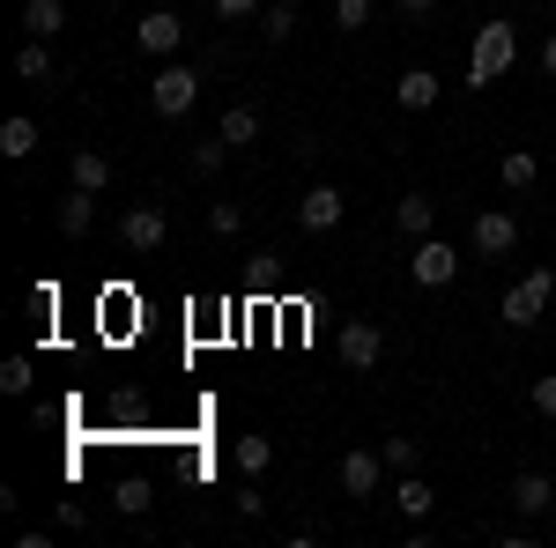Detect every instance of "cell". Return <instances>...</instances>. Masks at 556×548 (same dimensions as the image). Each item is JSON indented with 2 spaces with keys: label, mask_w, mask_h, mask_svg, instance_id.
I'll return each mask as SVG.
<instances>
[{
  "label": "cell",
  "mask_w": 556,
  "mask_h": 548,
  "mask_svg": "<svg viewBox=\"0 0 556 548\" xmlns=\"http://www.w3.org/2000/svg\"><path fill=\"white\" fill-rule=\"evenodd\" d=\"M513 60H519V30L513 23H482V30H475V52H468V89L505 82Z\"/></svg>",
  "instance_id": "6da1fadb"
},
{
  "label": "cell",
  "mask_w": 556,
  "mask_h": 548,
  "mask_svg": "<svg viewBox=\"0 0 556 548\" xmlns=\"http://www.w3.org/2000/svg\"><path fill=\"white\" fill-rule=\"evenodd\" d=\"M223 156H238V149H230V141H223V133H208V141H201V149H193V170H201V178H208V170H223Z\"/></svg>",
  "instance_id": "4316f807"
},
{
  "label": "cell",
  "mask_w": 556,
  "mask_h": 548,
  "mask_svg": "<svg viewBox=\"0 0 556 548\" xmlns=\"http://www.w3.org/2000/svg\"><path fill=\"white\" fill-rule=\"evenodd\" d=\"M342 215H349L342 186H304V201H298V222H304V230H342Z\"/></svg>",
  "instance_id": "9c48e42d"
},
{
  "label": "cell",
  "mask_w": 556,
  "mask_h": 548,
  "mask_svg": "<svg viewBox=\"0 0 556 548\" xmlns=\"http://www.w3.org/2000/svg\"><path fill=\"white\" fill-rule=\"evenodd\" d=\"M549 296H556V267H527V275H519L513 290H505V319H513L519 334H527V327H542Z\"/></svg>",
  "instance_id": "3957f363"
},
{
  "label": "cell",
  "mask_w": 556,
  "mask_h": 548,
  "mask_svg": "<svg viewBox=\"0 0 556 548\" xmlns=\"http://www.w3.org/2000/svg\"><path fill=\"white\" fill-rule=\"evenodd\" d=\"M497 178H505V186H513V193H527V186H534V178H542V156H534V149H513V156H505V164H497Z\"/></svg>",
  "instance_id": "7402d4cb"
},
{
  "label": "cell",
  "mask_w": 556,
  "mask_h": 548,
  "mask_svg": "<svg viewBox=\"0 0 556 548\" xmlns=\"http://www.w3.org/2000/svg\"><path fill=\"white\" fill-rule=\"evenodd\" d=\"M334 348H342V364H349V371H379L386 334L371 327V319H342V334H334Z\"/></svg>",
  "instance_id": "52a82bcc"
},
{
  "label": "cell",
  "mask_w": 556,
  "mask_h": 548,
  "mask_svg": "<svg viewBox=\"0 0 556 548\" xmlns=\"http://www.w3.org/2000/svg\"><path fill=\"white\" fill-rule=\"evenodd\" d=\"M230 460H238V474H267L275 445H267V437H238V445H230Z\"/></svg>",
  "instance_id": "cb8c5ba5"
},
{
  "label": "cell",
  "mask_w": 556,
  "mask_h": 548,
  "mask_svg": "<svg viewBox=\"0 0 556 548\" xmlns=\"http://www.w3.org/2000/svg\"><path fill=\"white\" fill-rule=\"evenodd\" d=\"M30 385H38V364H30V356H8V364H0V393H8V400H23Z\"/></svg>",
  "instance_id": "603a6c76"
},
{
  "label": "cell",
  "mask_w": 556,
  "mask_h": 548,
  "mask_svg": "<svg viewBox=\"0 0 556 548\" xmlns=\"http://www.w3.org/2000/svg\"><path fill=\"white\" fill-rule=\"evenodd\" d=\"M164 238H172V208L141 201V208H127V215H119V245H127V253H156Z\"/></svg>",
  "instance_id": "277c9868"
},
{
  "label": "cell",
  "mask_w": 556,
  "mask_h": 548,
  "mask_svg": "<svg viewBox=\"0 0 556 548\" xmlns=\"http://www.w3.org/2000/svg\"><path fill=\"white\" fill-rule=\"evenodd\" d=\"M438 75H430V67H408V75H401V82H393V97H401V112H430V104H438Z\"/></svg>",
  "instance_id": "9a60e30c"
},
{
  "label": "cell",
  "mask_w": 556,
  "mask_h": 548,
  "mask_svg": "<svg viewBox=\"0 0 556 548\" xmlns=\"http://www.w3.org/2000/svg\"><path fill=\"white\" fill-rule=\"evenodd\" d=\"M393 8H401V15H430L438 0H393Z\"/></svg>",
  "instance_id": "e575fe53"
},
{
  "label": "cell",
  "mask_w": 556,
  "mask_h": 548,
  "mask_svg": "<svg viewBox=\"0 0 556 548\" xmlns=\"http://www.w3.org/2000/svg\"><path fill=\"white\" fill-rule=\"evenodd\" d=\"M379 474H386V460L379 453H342V497H379Z\"/></svg>",
  "instance_id": "8fae6325"
},
{
  "label": "cell",
  "mask_w": 556,
  "mask_h": 548,
  "mask_svg": "<svg viewBox=\"0 0 556 548\" xmlns=\"http://www.w3.org/2000/svg\"><path fill=\"white\" fill-rule=\"evenodd\" d=\"M223 141H230V149H253L260 141V104H230V112H223Z\"/></svg>",
  "instance_id": "d6986e66"
},
{
  "label": "cell",
  "mask_w": 556,
  "mask_h": 548,
  "mask_svg": "<svg viewBox=\"0 0 556 548\" xmlns=\"http://www.w3.org/2000/svg\"><path fill=\"white\" fill-rule=\"evenodd\" d=\"M379 460L393 467V474H416V437H386V445H379Z\"/></svg>",
  "instance_id": "484cf974"
},
{
  "label": "cell",
  "mask_w": 556,
  "mask_h": 548,
  "mask_svg": "<svg viewBox=\"0 0 556 548\" xmlns=\"http://www.w3.org/2000/svg\"><path fill=\"white\" fill-rule=\"evenodd\" d=\"M193 104H201V67L164 60V67H156V82H149V112H156V119H186Z\"/></svg>",
  "instance_id": "7a4b0ae2"
},
{
  "label": "cell",
  "mask_w": 556,
  "mask_h": 548,
  "mask_svg": "<svg viewBox=\"0 0 556 548\" xmlns=\"http://www.w3.org/2000/svg\"><path fill=\"white\" fill-rule=\"evenodd\" d=\"M408 275H416L424 290H445V282L460 275V245H445V238H424V245L408 253Z\"/></svg>",
  "instance_id": "8992f818"
},
{
  "label": "cell",
  "mask_w": 556,
  "mask_h": 548,
  "mask_svg": "<svg viewBox=\"0 0 556 548\" xmlns=\"http://www.w3.org/2000/svg\"><path fill=\"white\" fill-rule=\"evenodd\" d=\"M52 222H60V238H89V230H97V193L67 186V201L52 208Z\"/></svg>",
  "instance_id": "4fadbf2b"
},
{
  "label": "cell",
  "mask_w": 556,
  "mask_h": 548,
  "mask_svg": "<svg viewBox=\"0 0 556 548\" xmlns=\"http://www.w3.org/2000/svg\"><path fill=\"white\" fill-rule=\"evenodd\" d=\"M334 23H342V30H364V23H371V0H334Z\"/></svg>",
  "instance_id": "4dcf8cb0"
},
{
  "label": "cell",
  "mask_w": 556,
  "mask_h": 548,
  "mask_svg": "<svg viewBox=\"0 0 556 548\" xmlns=\"http://www.w3.org/2000/svg\"><path fill=\"white\" fill-rule=\"evenodd\" d=\"M149 505H156V489H149L141 474H127V482L112 489V511H119V519H149Z\"/></svg>",
  "instance_id": "44dd1931"
},
{
  "label": "cell",
  "mask_w": 556,
  "mask_h": 548,
  "mask_svg": "<svg viewBox=\"0 0 556 548\" xmlns=\"http://www.w3.org/2000/svg\"><path fill=\"white\" fill-rule=\"evenodd\" d=\"M275 8H304V0H275Z\"/></svg>",
  "instance_id": "d590c367"
},
{
  "label": "cell",
  "mask_w": 556,
  "mask_h": 548,
  "mask_svg": "<svg viewBox=\"0 0 556 548\" xmlns=\"http://www.w3.org/2000/svg\"><path fill=\"white\" fill-rule=\"evenodd\" d=\"M549 526H556V505H549Z\"/></svg>",
  "instance_id": "8d00e7d4"
},
{
  "label": "cell",
  "mask_w": 556,
  "mask_h": 548,
  "mask_svg": "<svg viewBox=\"0 0 556 548\" xmlns=\"http://www.w3.org/2000/svg\"><path fill=\"white\" fill-rule=\"evenodd\" d=\"M527 400H534V416L556 422V379H534V393H527Z\"/></svg>",
  "instance_id": "1f68e13d"
},
{
  "label": "cell",
  "mask_w": 556,
  "mask_h": 548,
  "mask_svg": "<svg viewBox=\"0 0 556 548\" xmlns=\"http://www.w3.org/2000/svg\"><path fill=\"white\" fill-rule=\"evenodd\" d=\"M260 511H267V497H260L253 474H245V489H238V519H260Z\"/></svg>",
  "instance_id": "d6a6232c"
},
{
  "label": "cell",
  "mask_w": 556,
  "mask_h": 548,
  "mask_svg": "<svg viewBox=\"0 0 556 548\" xmlns=\"http://www.w3.org/2000/svg\"><path fill=\"white\" fill-rule=\"evenodd\" d=\"M393 230H401L408 245L438 238V201H430V193H401V201H393Z\"/></svg>",
  "instance_id": "30bf717a"
},
{
  "label": "cell",
  "mask_w": 556,
  "mask_h": 548,
  "mask_svg": "<svg viewBox=\"0 0 556 548\" xmlns=\"http://www.w3.org/2000/svg\"><path fill=\"white\" fill-rule=\"evenodd\" d=\"M393 497H401V519H416V526L438 511V489H430L424 474H401V489H393Z\"/></svg>",
  "instance_id": "ac0fdd59"
},
{
  "label": "cell",
  "mask_w": 556,
  "mask_h": 548,
  "mask_svg": "<svg viewBox=\"0 0 556 548\" xmlns=\"http://www.w3.org/2000/svg\"><path fill=\"white\" fill-rule=\"evenodd\" d=\"M260 30H267V44H282L290 30H298V8H275V0H267V15H260Z\"/></svg>",
  "instance_id": "83f0119b"
},
{
  "label": "cell",
  "mask_w": 556,
  "mask_h": 548,
  "mask_svg": "<svg viewBox=\"0 0 556 548\" xmlns=\"http://www.w3.org/2000/svg\"><path fill=\"white\" fill-rule=\"evenodd\" d=\"M67 186H83V193H104V186H112V156H104V149H75V164H67Z\"/></svg>",
  "instance_id": "5bb4252c"
},
{
  "label": "cell",
  "mask_w": 556,
  "mask_h": 548,
  "mask_svg": "<svg viewBox=\"0 0 556 548\" xmlns=\"http://www.w3.org/2000/svg\"><path fill=\"white\" fill-rule=\"evenodd\" d=\"M208 230L215 238H238V230H245V208H238V201H208Z\"/></svg>",
  "instance_id": "d4e9b609"
},
{
  "label": "cell",
  "mask_w": 556,
  "mask_h": 548,
  "mask_svg": "<svg viewBox=\"0 0 556 548\" xmlns=\"http://www.w3.org/2000/svg\"><path fill=\"white\" fill-rule=\"evenodd\" d=\"M134 44H141L149 60H172L178 44H186V23H178L172 8H156V15H141V23H134Z\"/></svg>",
  "instance_id": "ba28073f"
},
{
  "label": "cell",
  "mask_w": 556,
  "mask_h": 548,
  "mask_svg": "<svg viewBox=\"0 0 556 548\" xmlns=\"http://www.w3.org/2000/svg\"><path fill=\"white\" fill-rule=\"evenodd\" d=\"M513 505H519V519H549V505H556V482L549 474H513Z\"/></svg>",
  "instance_id": "7c38bea8"
},
{
  "label": "cell",
  "mask_w": 556,
  "mask_h": 548,
  "mask_svg": "<svg viewBox=\"0 0 556 548\" xmlns=\"http://www.w3.org/2000/svg\"><path fill=\"white\" fill-rule=\"evenodd\" d=\"M542 75H549V82H556V30H549V38H542Z\"/></svg>",
  "instance_id": "836d02e7"
},
{
  "label": "cell",
  "mask_w": 556,
  "mask_h": 548,
  "mask_svg": "<svg viewBox=\"0 0 556 548\" xmlns=\"http://www.w3.org/2000/svg\"><path fill=\"white\" fill-rule=\"evenodd\" d=\"M30 319H45V327L60 319V282H38V290H30Z\"/></svg>",
  "instance_id": "f1b7e54d"
},
{
  "label": "cell",
  "mask_w": 556,
  "mask_h": 548,
  "mask_svg": "<svg viewBox=\"0 0 556 548\" xmlns=\"http://www.w3.org/2000/svg\"><path fill=\"white\" fill-rule=\"evenodd\" d=\"M30 149H38V119H30V112H15V119H0V156H8V164H23Z\"/></svg>",
  "instance_id": "e0dca14e"
},
{
  "label": "cell",
  "mask_w": 556,
  "mask_h": 548,
  "mask_svg": "<svg viewBox=\"0 0 556 548\" xmlns=\"http://www.w3.org/2000/svg\"><path fill=\"white\" fill-rule=\"evenodd\" d=\"M23 30L52 44L60 30H67V0H23Z\"/></svg>",
  "instance_id": "2e32d148"
},
{
  "label": "cell",
  "mask_w": 556,
  "mask_h": 548,
  "mask_svg": "<svg viewBox=\"0 0 556 548\" xmlns=\"http://www.w3.org/2000/svg\"><path fill=\"white\" fill-rule=\"evenodd\" d=\"M15 75H23V82H38V89L60 82V75H52V52H45V38H30L23 52H15Z\"/></svg>",
  "instance_id": "ffe728a7"
},
{
  "label": "cell",
  "mask_w": 556,
  "mask_h": 548,
  "mask_svg": "<svg viewBox=\"0 0 556 548\" xmlns=\"http://www.w3.org/2000/svg\"><path fill=\"white\" fill-rule=\"evenodd\" d=\"M215 15L223 23H253V15H267V0H215Z\"/></svg>",
  "instance_id": "f546056e"
},
{
  "label": "cell",
  "mask_w": 556,
  "mask_h": 548,
  "mask_svg": "<svg viewBox=\"0 0 556 548\" xmlns=\"http://www.w3.org/2000/svg\"><path fill=\"white\" fill-rule=\"evenodd\" d=\"M519 253V215L482 208L475 215V259H513Z\"/></svg>",
  "instance_id": "5b68a950"
}]
</instances>
